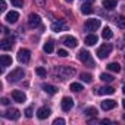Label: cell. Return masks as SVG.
Listing matches in <instances>:
<instances>
[{
  "label": "cell",
  "mask_w": 125,
  "mask_h": 125,
  "mask_svg": "<svg viewBox=\"0 0 125 125\" xmlns=\"http://www.w3.org/2000/svg\"><path fill=\"white\" fill-rule=\"evenodd\" d=\"M62 43H63L66 47H71V49H74V47L78 46L77 38H75V37H71V35H65L63 38H62Z\"/></svg>",
  "instance_id": "obj_9"
},
{
  "label": "cell",
  "mask_w": 125,
  "mask_h": 125,
  "mask_svg": "<svg viewBox=\"0 0 125 125\" xmlns=\"http://www.w3.org/2000/svg\"><path fill=\"white\" fill-rule=\"evenodd\" d=\"M5 116H6L8 119H13V121H16V119H19L21 112H19L18 109H9V110L5 112Z\"/></svg>",
  "instance_id": "obj_12"
},
{
  "label": "cell",
  "mask_w": 125,
  "mask_h": 125,
  "mask_svg": "<svg viewBox=\"0 0 125 125\" xmlns=\"http://www.w3.org/2000/svg\"><path fill=\"white\" fill-rule=\"evenodd\" d=\"M43 50H44L46 53H52V52H53V43H52V41H47V43L43 46Z\"/></svg>",
  "instance_id": "obj_27"
},
{
  "label": "cell",
  "mask_w": 125,
  "mask_h": 125,
  "mask_svg": "<svg viewBox=\"0 0 125 125\" xmlns=\"http://www.w3.org/2000/svg\"><path fill=\"white\" fill-rule=\"evenodd\" d=\"M115 106H116V102H115V100L106 99V100L102 102V109H103V110H110V109H113Z\"/></svg>",
  "instance_id": "obj_15"
},
{
  "label": "cell",
  "mask_w": 125,
  "mask_h": 125,
  "mask_svg": "<svg viewBox=\"0 0 125 125\" xmlns=\"http://www.w3.org/2000/svg\"><path fill=\"white\" fill-rule=\"evenodd\" d=\"M65 2H66V3H72V2H74V0H65Z\"/></svg>",
  "instance_id": "obj_41"
},
{
  "label": "cell",
  "mask_w": 125,
  "mask_h": 125,
  "mask_svg": "<svg viewBox=\"0 0 125 125\" xmlns=\"http://www.w3.org/2000/svg\"><path fill=\"white\" fill-rule=\"evenodd\" d=\"M12 5L15 8H21V6H24V0H12Z\"/></svg>",
  "instance_id": "obj_32"
},
{
  "label": "cell",
  "mask_w": 125,
  "mask_h": 125,
  "mask_svg": "<svg viewBox=\"0 0 125 125\" xmlns=\"http://www.w3.org/2000/svg\"><path fill=\"white\" fill-rule=\"evenodd\" d=\"M18 18H19V13H18V12H15V10L9 12V13L6 15V21H8L9 24H13V22H16V21H18Z\"/></svg>",
  "instance_id": "obj_16"
},
{
  "label": "cell",
  "mask_w": 125,
  "mask_h": 125,
  "mask_svg": "<svg viewBox=\"0 0 125 125\" xmlns=\"http://www.w3.org/2000/svg\"><path fill=\"white\" fill-rule=\"evenodd\" d=\"M34 2H35L37 5H40V6H44V5H46V0H34Z\"/></svg>",
  "instance_id": "obj_38"
},
{
  "label": "cell",
  "mask_w": 125,
  "mask_h": 125,
  "mask_svg": "<svg viewBox=\"0 0 125 125\" xmlns=\"http://www.w3.org/2000/svg\"><path fill=\"white\" fill-rule=\"evenodd\" d=\"M100 27V19H87L85 21V25H84V28H85V31H96L97 28Z\"/></svg>",
  "instance_id": "obj_6"
},
{
  "label": "cell",
  "mask_w": 125,
  "mask_h": 125,
  "mask_svg": "<svg viewBox=\"0 0 125 125\" xmlns=\"http://www.w3.org/2000/svg\"><path fill=\"white\" fill-rule=\"evenodd\" d=\"M97 40H99V38H97L96 34H90V35L85 37V44H87V46H94V44L97 43Z\"/></svg>",
  "instance_id": "obj_18"
},
{
  "label": "cell",
  "mask_w": 125,
  "mask_h": 125,
  "mask_svg": "<svg viewBox=\"0 0 125 125\" xmlns=\"http://www.w3.org/2000/svg\"><path fill=\"white\" fill-rule=\"evenodd\" d=\"M50 28H52V31L59 32V31H66V30H68V25L63 24V22H53Z\"/></svg>",
  "instance_id": "obj_14"
},
{
  "label": "cell",
  "mask_w": 125,
  "mask_h": 125,
  "mask_svg": "<svg viewBox=\"0 0 125 125\" xmlns=\"http://www.w3.org/2000/svg\"><path fill=\"white\" fill-rule=\"evenodd\" d=\"M13 44H15V38L13 37H8V38H3L2 40V43H0V49L2 50H12V47H13Z\"/></svg>",
  "instance_id": "obj_7"
},
{
  "label": "cell",
  "mask_w": 125,
  "mask_h": 125,
  "mask_svg": "<svg viewBox=\"0 0 125 125\" xmlns=\"http://www.w3.org/2000/svg\"><path fill=\"white\" fill-rule=\"evenodd\" d=\"M12 99L16 102V103H24L27 100V96L24 91H19V90H13L12 91Z\"/></svg>",
  "instance_id": "obj_11"
},
{
  "label": "cell",
  "mask_w": 125,
  "mask_h": 125,
  "mask_svg": "<svg viewBox=\"0 0 125 125\" xmlns=\"http://www.w3.org/2000/svg\"><path fill=\"white\" fill-rule=\"evenodd\" d=\"M78 59L83 62V63H85L87 66L94 68V60L91 59V54H90L87 50H81V52L78 53Z\"/></svg>",
  "instance_id": "obj_2"
},
{
  "label": "cell",
  "mask_w": 125,
  "mask_h": 125,
  "mask_svg": "<svg viewBox=\"0 0 125 125\" xmlns=\"http://www.w3.org/2000/svg\"><path fill=\"white\" fill-rule=\"evenodd\" d=\"M60 107H62V110H65V112L71 110L74 107V100L71 97H63L62 102H60Z\"/></svg>",
  "instance_id": "obj_8"
},
{
  "label": "cell",
  "mask_w": 125,
  "mask_h": 125,
  "mask_svg": "<svg viewBox=\"0 0 125 125\" xmlns=\"http://www.w3.org/2000/svg\"><path fill=\"white\" fill-rule=\"evenodd\" d=\"M91 75L90 74H87V72H84V74H81V80L84 81V83H91Z\"/></svg>",
  "instance_id": "obj_31"
},
{
  "label": "cell",
  "mask_w": 125,
  "mask_h": 125,
  "mask_svg": "<svg viewBox=\"0 0 125 125\" xmlns=\"http://www.w3.org/2000/svg\"><path fill=\"white\" fill-rule=\"evenodd\" d=\"M122 106H124V109H125V99L122 100Z\"/></svg>",
  "instance_id": "obj_42"
},
{
  "label": "cell",
  "mask_w": 125,
  "mask_h": 125,
  "mask_svg": "<svg viewBox=\"0 0 125 125\" xmlns=\"http://www.w3.org/2000/svg\"><path fill=\"white\" fill-rule=\"evenodd\" d=\"M24 113H25V116H27V118H31V116H32V107H27Z\"/></svg>",
  "instance_id": "obj_34"
},
{
  "label": "cell",
  "mask_w": 125,
  "mask_h": 125,
  "mask_svg": "<svg viewBox=\"0 0 125 125\" xmlns=\"http://www.w3.org/2000/svg\"><path fill=\"white\" fill-rule=\"evenodd\" d=\"M50 113H52L50 109L44 106V107H40V109L37 110V118H38V119H47V118L50 116Z\"/></svg>",
  "instance_id": "obj_13"
},
{
  "label": "cell",
  "mask_w": 125,
  "mask_h": 125,
  "mask_svg": "<svg viewBox=\"0 0 125 125\" xmlns=\"http://www.w3.org/2000/svg\"><path fill=\"white\" fill-rule=\"evenodd\" d=\"M57 54H59L60 57H66V56H68V52L63 50V49H59V50H57Z\"/></svg>",
  "instance_id": "obj_33"
},
{
  "label": "cell",
  "mask_w": 125,
  "mask_h": 125,
  "mask_svg": "<svg viewBox=\"0 0 125 125\" xmlns=\"http://www.w3.org/2000/svg\"><path fill=\"white\" fill-rule=\"evenodd\" d=\"M54 72L62 78V80H66V78H71L75 75V69L71 68V66H59L54 69Z\"/></svg>",
  "instance_id": "obj_1"
},
{
  "label": "cell",
  "mask_w": 125,
  "mask_h": 125,
  "mask_svg": "<svg viewBox=\"0 0 125 125\" xmlns=\"http://www.w3.org/2000/svg\"><path fill=\"white\" fill-rule=\"evenodd\" d=\"M43 90L47 93V94H56L57 93V88L54 85H50V84H43Z\"/></svg>",
  "instance_id": "obj_19"
},
{
  "label": "cell",
  "mask_w": 125,
  "mask_h": 125,
  "mask_svg": "<svg viewBox=\"0 0 125 125\" xmlns=\"http://www.w3.org/2000/svg\"><path fill=\"white\" fill-rule=\"evenodd\" d=\"M87 3H93V2H96V0H85Z\"/></svg>",
  "instance_id": "obj_40"
},
{
  "label": "cell",
  "mask_w": 125,
  "mask_h": 125,
  "mask_svg": "<svg viewBox=\"0 0 125 125\" xmlns=\"http://www.w3.org/2000/svg\"><path fill=\"white\" fill-rule=\"evenodd\" d=\"M71 90L75 91V93H78V91L83 90V85H81L80 83H72V84H71Z\"/></svg>",
  "instance_id": "obj_29"
},
{
  "label": "cell",
  "mask_w": 125,
  "mask_h": 125,
  "mask_svg": "<svg viewBox=\"0 0 125 125\" xmlns=\"http://www.w3.org/2000/svg\"><path fill=\"white\" fill-rule=\"evenodd\" d=\"M122 90H124V94H125V85H124V88H122Z\"/></svg>",
  "instance_id": "obj_43"
},
{
  "label": "cell",
  "mask_w": 125,
  "mask_h": 125,
  "mask_svg": "<svg viewBox=\"0 0 125 125\" xmlns=\"http://www.w3.org/2000/svg\"><path fill=\"white\" fill-rule=\"evenodd\" d=\"M0 10H2V12H5V10H6V3L3 2V0L0 2Z\"/></svg>",
  "instance_id": "obj_36"
},
{
  "label": "cell",
  "mask_w": 125,
  "mask_h": 125,
  "mask_svg": "<svg viewBox=\"0 0 125 125\" xmlns=\"http://www.w3.org/2000/svg\"><path fill=\"white\" fill-rule=\"evenodd\" d=\"M81 12H83L84 15H90V13L93 12L91 3H83V6H81Z\"/></svg>",
  "instance_id": "obj_22"
},
{
  "label": "cell",
  "mask_w": 125,
  "mask_h": 125,
  "mask_svg": "<svg viewBox=\"0 0 125 125\" xmlns=\"http://www.w3.org/2000/svg\"><path fill=\"white\" fill-rule=\"evenodd\" d=\"M103 8H106L107 10H112L113 8H116V0H103Z\"/></svg>",
  "instance_id": "obj_20"
},
{
  "label": "cell",
  "mask_w": 125,
  "mask_h": 125,
  "mask_svg": "<svg viewBox=\"0 0 125 125\" xmlns=\"http://www.w3.org/2000/svg\"><path fill=\"white\" fill-rule=\"evenodd\" d=\"M115 93V88L113 87H102V88H99V91H97V94H113Z\"/></svg>",
  "instance_id": "obj_21"
},
{
  "label": "cell",
  "mask_w": 125,
  "mask_h": 125,
  "mask_svg": "<svg viewBox=\"0 0 125 125\" xmlns=\"http://www.w3.org/2000/svg\"><path fill=\"white\" fill-rule=\"evenodd\" d=\"M109 122H110L109 119H103V121H102V124H109Z\"/></svg>",
  "instance_id": "obj_39"
},
{
  "label": "cell",
  "mask_w": 125,
  "mask_h": 125,
  "mask_svg": "<svg viewBox=\"0 0 125 125\" xmlns=\"http://www.w3.org/2000/svg\"><path fill=\"white\" fill-rule=\"evenodd\" d=\"M9 103H10V100H9L8 97H3V99H2V104H5V106H8Z\"/></svg>",
  "instance_id": "obj_37"
},
{
  "label": "cell",
  "mask_w": 125,
  "mask_h": 125,
  "mask_svg": "<svg viewBox=\"0 0 125 125\" xmlns=\"http://www.w3.org/2000/svg\"><path fill=\"white\" fill-rule=\"evenodd\" d=\"M112 35H113L112 30H110L109 27H104V28H103V31H102V37H103L104 40H109V38H112Z\"/></svg>",
  "instance_id": "obj_23"
},
{
  "label": "cell",
  "mask_w": 125,
  "mask_h": 125,
  "mask_svg": "<svg viewBox=\"0 0 125 125\" xmlns=\"http://www.w3.org/2000/svg\"><path fill=\"white\" fill-rule=\"evenodd\" d=\"M24 75H25L24 69H22V68H16V69H13V71L8 75V81H10V83H16V81H19L21 78H24Z\"/></svg>",
  "instance_id": "obj_3"
},
{
  "label": "cell",
  "mask_w": 125,
  "mask_h": 125,
  "mask_svg": "<svg viewBox=\"0 0 125 125\" xmlns=\"http://www.w3.org/2000/svg\"><path fill=\"white\" fill-rule=\"evenodd\" d=\"M110 52H112V44H103V46H100L99 47V50H97V56H99V59H104V57H107L109 54H110Z\"/></svg>",
  "instance_id": "obj_4"
},
{
  "label": "cell",
  "mask_w": 125,
  "mask_h": 125,
  "mask_svg": "<svg viewBox=\"0 0 125 125\" xmlns=\"http://www.w3.org/2000/svg\"><path fill=\"white\" fill-rule=\"evenodd\" d=\"M84 113H85V115H87V116H96V115H97V109H96V107H93V106H91V107H87V109H85V112H84Z\"/></svg>",
  "instance_id": "obj_26"
},
{
  "label": "cell",
  "mask_w": 125,
  "mask_h": 125,
  "mask_svg": "<svg viewBox=\"0 0 125 125\" xmlns=\"http://www.w3.org/2000/svg\"><path fill=\"white\" fill-rule=\"evenodd\" d=\"M40 22H41L40 15H37V13H31V15L28 16V25H30L31 28L38 27V25H40Z\"/></svg>",
  "instance_id": "obj_10"
},
{
  "label": "cell",
  "mask_w": 125,
  "mask_h": 125,
  "mask_svg": "<svg viewBox=\"0 0 125 125\" xmlns=\"http://www.w3.org/2000/svg\"><path fill=\"white\" fill-rule=\"evenodd\" d=\"M54 125H63L65 124V119H62V118H57V119H54V122H53Z\"/></svg>",
  "instance_id": "obj_35"
},
{
  "label": "cell",
  "mask_w": 125,
  "mask_h": 125,
  "mask_svg": "<svg viewBox=\"0 0 125 125\" xmlns=\"http://www.w3.org/2000/svg\"><path fill=\"white\" fill-rule=\"evenodd\" d=\"M107 69L112 71V72H119L121 71V65L118 63V62H112V63L107 65Z\"/></svg>",
  "instance_id": "obj_24"
},
{
  "label": "cell",
  "mask_w": 125,
  "mask_h": 125,
  "mask_svg": "<svg viewBox=\"0 0 125 125\" xmlns=\"http://www.w3.org/2000/svg\"><path fill=\"white\" fill-rule=\"evenodd\" d=\"M0 63H2V66H10L12 65V57L8 56V54H2V57H0Z\"/></svg>",
  "instance_id": "obj_17"
},
{
  "label": "cell",
  "mask_w": 125,
  "mask_h": 125,
  "mask_svg": "<svg viewBox=\"0 0 125 125\" xmlns=\"http://www.w3.org/2000/svg\"><path fill=\"white\" fill-rule=\"evenodd\" d=\"M100 80L104 81V83H112V81H113V77L109 75V74H102V75H100Z\"/></svg>",
  "instance_id": "obj_28"
},
{
  "label": "cell",
  "mask_w": 125,
  "mask_h": 125,
  "mask_svg": "<svg viewBox=\"0 0 125 125\" xmlns=\"http://www.w3.org/2000/svg\"><path fill=\"white\" fill-rule=\"evenodd\" d=\"M124 119H125V115H124Z\"/></svg>",
  "instance_id": "obj_44"
},
{
  "label": "cell",
  "mask_w": 125,
  "mask_h": 125,
  "mask_svg": "<svg viewBox=\"0 0 125 125\" xmlns=\"http://www.w3.org/2000/svg\"><path fill=\"white\" fill-rule=\"evenodd\" d=\"M30 57H31V52L28 49H21L18 52V60L21 62V63H28Z\"/></svg>",
  "instance_id": "obj_5"
},
{
  "label": "cell",
  "mask_w": 125,
  "mask_h": 125,
  "mask_svg": "<svg viewBox=\"0 0 125 125\" xmlns=\"http://www.w3.org/2000/svg\"><path fill=\"white\" fill-rule=\"evenodd\" d=\"M35 74H37L38 77H46V75H47V72H46V69H44V68H41V66H38V68H35Z\"/></svg>",
  "instance_id": "obj_30"
},
{
  "label": "cell",
  "mask_w": 125,
  "mask_h": 125,
  "mask_svg": "<svg viewBox=\"0 0 125 125\" xmlns=\"http://www.w3.org/2000/svg\"><path fill=\"white\" fill-rule=\"evenodd\" d=\"M115 19H116V25H118L119 28H122V30H125V16H122V15H119V16H116Z\"/></svg>",
  "instance_id": "obj_25"
}]
</instances>
